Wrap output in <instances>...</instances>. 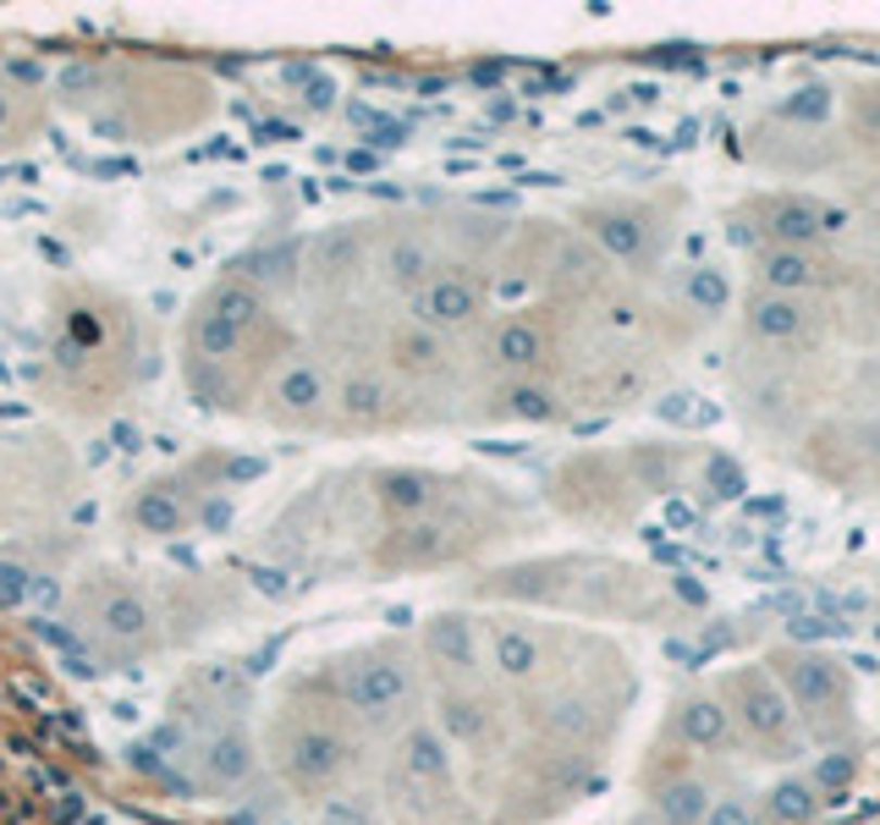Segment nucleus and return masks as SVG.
<instances>
[{"label":"nucleus","mask_w":880,"mask_h":825,"mask_svg":"<svg viewBox=\"0 0 880 825\" xmlns=\"http://www.w3.org/2000/svg\"><path fill=\"white\" fill-rule=\"evenodd\" d=\"M754 325L765 330V337H792L804 319H799V308H792L787 297H759L754 303Z\"/></svg>","instance_id":"7"},{"label":"nucleus","mask_w":880,"mask_h":825,"mask_svg":"<svg viewBox=\"0 0 880 825\" xmlns=\"http://www.w3.org/2000/svg\"><path fill=\"white\" fill-rule=\"evenodd\" d=\"M677 726H682L688 742H699V749H721V742H727V710L716 699H688Z\"/></svg>","instance_id":"4"},{"label":"nucleus","mask_w":880,"mask_h":825,"mask_svg":"<svg viewBox=\"0 0 880 825\" xmlns=\"http://www.w3.org/2000/svg\"><path fill=\"white\" fill-rule=\"evenodd\" d=\"M688 292H693V297H699V303H711V308H716V303H721V297H727V287H721V276H711V270H699V276H693V287H688Z\"/></svg>","instance_id":"9"},{"label":"nucleus","mask_w":880,"mask_h":825,"mask_svg":"<svg viewBox=\"0 0 880 825\" xmlns=\"http://www.w3.org/2000/svg\"><path fill=\"white\" fill-rule=\"evenodd\" d=\"M765 276H770L776 292H799V287H815L820 281V270H815V259L804 254V248H776L770 265H765Z\"/></svg>","instance_id":"6"},{"label":"nucleus","mask_w":880,"mask_h":825,"mask_svg":"<svg viewBox=\"0 0 880 825\" xmlns=\"http://www.w3.org/2000/svg\"><path fill=\"white\" fill-rule=\"evenodd\" d=\"M704 825H759V809L749 798H716L711 814H704Z\"/></svg>","instance_id":"8"},{"label":"nucleus","mask_w":880,"mask_h":825,"mask_svg":"<svg viewBox=\"0 0 880 825\" xmlns=\"http://www.w3.org/2000/svg\"><path fill=\"white\" fill-rule=\"evenodd\" d=\"M743 726H749V737H759L765 749H792V721H787V710H781V699H776V688L765 683V677H743Z\"/></svg>","instance_id":"1"},{"label":"nucleus","mask_w":880,"mask_h":825,"mask_svg":"<svg viewBox=\"0 0 880 825\" xmlns=\"http://www.w3.org/2000/svg\"><path fill=\"white\" fill-rule=\"evenodd\" d=\"M815 787L809 782H781L765 792V809H759V825H804L815 814Z\"/></svg>","instance_id":"2"},{"label":"nucleus","mask_w":880,"mask_h":825,"mask_svg":"<svg viewBox=\"0 0 880 825\" xmlns=\"http://www.w3.org/2000/svg\"><path fill=\"white\" fill-rule=\"evenodd\" d=\"M711 803H716V798L704 792L699 782H671V787L661 792V803H655V809H661V820H666V825H704Z\"/></svg>","instance_id":"5"},{"label":"nucleus","mask_w":880,"mask_h":825,"mask_svg":"<svg viewBox=\"0 0 880 825\" xmlns=\"http://www.w3.org/2000/svg\"><path fill=\"white\" fill-rule=\"evenodd\" d=\"M770 231H776V242L781 248H809V242H820V210L815 204H799V199H787V204H776V215H770Z\"/></svg>","instance_id":"3"}]
</instances>
